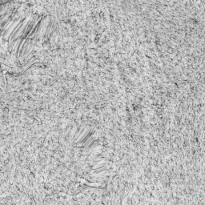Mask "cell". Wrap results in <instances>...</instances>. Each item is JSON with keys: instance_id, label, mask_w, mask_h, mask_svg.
Instances as JSON below:
<instances>
[{"instance_id": "1", "label": "cell", "mask_w": 205, "mask_h": 205, "mask_svg": "<svg viewBox=\"0 0 205 205\" xmlns=\"http://www.w3.org/2000/svg\"><path fill=\"white\" fill-rule=\"evenodd\" d=\"M20 23H21V22L19 20L15 21V23H14V24H13V26H11V27L10 28L9 30L5 32V34H4L3 36H2V37L5 38L6 39H9L10 37H11V35L13 34V32L15 31V29H16L17 26H19V25L20 24Z\"/></svg>"}]
</instances>
